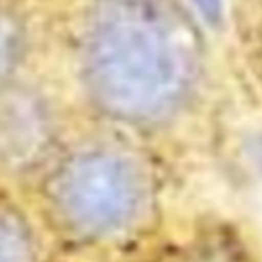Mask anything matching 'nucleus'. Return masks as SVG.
<instances>
[{"label":"nucleus","mask_w":262,"mask_h":262,"mask_svg":"<svg viewBox=\"0 0 262 262\" xmlns=\"http://www.w3.org/2000/svg\"><path fill=\"white\" fill-rule=\"evenodd\" d=\"M54 212L82 237L120 234L143 216L150 184L136 161L111 150H91L59 166L49 184Z\"/></svg>","instance_id":"obj_2"},{"label":"nucleus","mask_w":262,"mask_h":262,"mask_svg":"<svg viewBox=\"0 0 262 262\" xmlns=\"http://www.w3.org/2000/svg\"><path fill=\"white\" fill-rule=\"evenodd\" d=\"M207 20H216L221 13V0H191Z\"/></svg>","instance_id":"obj_4"},{"label":"nucleus","mask_w":262,"mask_h":262,"mask_svg":"<svg viewBox=\"0 0 262 262\" xmlns=\"http://www.w3.org/2000/svg\"><path fill=\"white\" fill-rule=\"evenodd\" d=\"M186 31L156 0H100L86 49L91 93L109 114L150 123L169 114L189 84Z\"/></svg>","instance_id":"obj_1"},{"label":"nucleus","mask_w":262,"mask_h":262,"mask_svg":"<svg viewBox=\"0 0 262 262\" xmlns=\"http://www.w3.org/2000/svg\"><path fill=\"white\" fill-rule=\"evenodd\" d=\"M0 262H34L31 235L20 216L0 202Z\"/></svg>","instance_id":"obj_3"}]
</instances>
